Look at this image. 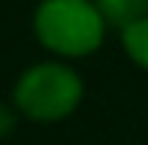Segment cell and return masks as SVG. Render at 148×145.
Segmentation results:
<instances>
[{"label": "cell", "instance_id": "1", "mask_svg": "<svg viewBox=\"0 0 148 145\" xmlns=\"http://www.w3.org/2000/svg\"><path fill=\"white\" fill-rule=\"evenodd\" d=\"M36 36L58 55L82 57L103 42V9L91 0H42L33 18Z\"/></svg>", "mask_w": 148, "mask_h": 145}, {"label": "cell", "instance_id": "2", "mask_svg": "<svg viewBox=\"0 0 148 145\" xmlns=\"http://www.w3.org/2000/svg\"><path fill=\"white\" fill-rule=\"evenodd\" d=\"M82 100V82L64 64H39L15 85V106L33 121H58Z\"/></svg>", "mask_w": 148, "mask_h": 145}, {"label": "cell", "instance_id": "3", "mask_svg": "<svg viewBox=\"0 0 148 145\" xmlns=\"http://www.w3.org/2000/svg\"><path fill=\"white\" fill-rule=\"evenodd\" d=\"M121 39H124L127 55H130L139 67L148 70V15H139V18H133L130 24H124Z\"/></svg>", "mask_w": 148, "mask_h": 145}, {"label": "cell", "instance_id": "4", "mask_svg": "<svg viewBox=\"0 0 148 145\" xmlns=\"http://www.w3.org/2000/svg\"><path fill=\"white\" fill-rule=\"evenodd\" d=\"M97 6L112 18V21L130 24L133 18H139V12L148 9V0H97Z\"/></svg>", "mask_w": 148, "mask_h": 145}, {"label": "cell", "instance_id": "5", "mask_svg": "<svg viewBox=\"0 0 148 145\" xmlns=\"http://www.w3.org/2000/svg\"><path fill=\"white\" fill-rule=\"evenodd\" d=\"M9 127H12V112L6 109V106H0V136L9 133Z\"/></svg>", "mask_w": 148, "mask_h": 145}]
</instances>
